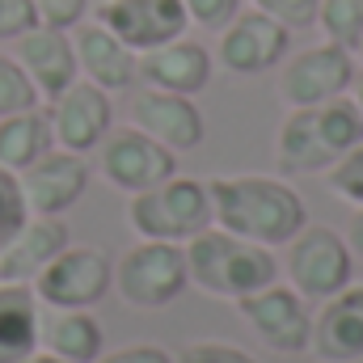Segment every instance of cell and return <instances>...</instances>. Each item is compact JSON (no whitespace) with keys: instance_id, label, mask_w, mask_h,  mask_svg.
Instances as JSON below:
<instances>
[{"instance_id":"cell-1","label":"cell","mask_w":363,"mask_h":363,"mask_svg":"<svg viewBox=\"0 0 363 363\" xmlns=\"http://www.w3.org/2000/svg\"><path fill=\"white\" fill-rule=\"evenodd\" d=\"M207 194H211L216 228H224L241 241L267 245V250H283L308 224L304 199L283 178H267V174L207 178Z\"/></svg>"},{"instance_id":"cell-2","label":"cell","mask_w":363,"mask_h":363,"mask_svg":"<svg viewBox=\"0 0 363 363\" xmlns=\"http://www.w3.org/2000/svg\"><path fill=\"white\" fill-rule=\"evenodd\" d=\"M355 144H363V114L355 97L342 93L325 106L287 110L279 140H274V161L287 178L330 174Z\"/></svg>"},{"instance_id":"cell-3","label":"cell","mask_w":363,"mask_h":363,"mask_svg":"<svg viewBox=\"0 0 363 363\" xmlns=\"http://www.w3.org/2000/svg\"><path fill=\"white\" fill-rule=\"evenodd\" d=\"M186 267H190V283H199L207 296L233 300V304L279 283V258L267 245L241 241L216 224L186 241Z\"/></svg>"},{"instance_id":"cell-4","label":"cell","mask_w":363,"mask_h":363,"mask_svg":"<svg viewBox=\"0 0 363 363\" xmlns=\"http://www.w3.org/2000/svg\"><path fill=\"white\" fill-rule=\"evenodd\" d=\"M127 224L140 241H174L186 245L190 237H199L203 228H211V194L207 182L182 178L174 174L169 182L131 194L127 203Z\"/></svg>"},{"instance_id":"cell-5","label":"cell","mask_w":363,"mask_h":363,"mask_svg":"<svg viewBox=\"0 0 363 363\" xmlns=\"http://www.w3.org/2000/svg\"><path fill=\"white\" fill-rule=\"evenodd\" d=\"M283 250H287L283 254L287 287H296L304 300L321 304V300L338 296L355 274V254H351L347 237L325 224H304Z\"/></svg>"},{"instance_id":"cell-6","label":"cell","mask_w":363,"mask_h":363,"mask_svg":"<svg viewBox=\"0 0 363 363\" xmlns=\"http://www.w3.org/2000/svg\"><path fill=\"white\" fill-rule=\"evenodd\" d=\"M190 287L186 245L174 241H140L114 267V291L131 308H165Z\"/></svg>"},{"instance_id":"cell-7","label":"cell","mask_w":363,"mask_h":363,"mask_svg":"<svg viewBox=\"0 0 363 363\" xmlns=\"http://www.w3.org/2000/svg\"><path fill=\"white\" fill-rule=\"evenodd\" d=\"M43 308H93L114 287V262L97 245H68L30 283Z\"/></svg>"},{"instance_id":"cell-8","label":"cell","mask_w":363,"mask_h":363,"mask_svg":"<svg viewBox=\"0 0 363 363\" xmlns=\"http://www.w3.org/2000/svg\"><path fill=\"white\" fill-rule=\"evenodd\" d=\"M97 169L114 190L140 194L178 174V152H169L140 127H110V135L97 144Z\"/></svg>"},{"instance_id":"cell-9","label":"cell","mask_w":363,"mask_h":363,"mask_svg":"<svg viewBox=\"0 0 363 363\" xmlns=\"http://www.w3.org/2000/svg\"><path fill=\"white\" fill-rule=\"evenodd\" d=\"M355 51L321 38L304 51H296L283 72H279V97L287 101V110H304V106H325L334 97L355 85Z\"/></svg>"},{"instance_id":"cell-10","label":"cell","mask_w":363,"mask_h":363,"mask_svg":"<svg viewBox=\"0 0 363 363\" xmlns=\"http://www.w3.org/2000/svg\"><path fill=\"white\" fill-rule=\"evenodd\" d=\"M237 313L245 317V325L258 334V342H267L279 355H300L308 351L313 338V313L304 308V296L296 287L271 283L245 300H237Z\"/></svg>"},{"instance_id":"cell-11","label":"cell","mask_w":363,"mask_h":363,"mask_svg":"<svg viewBox=\"0 0 363 363\" xmlns=\"http://www.w3.org/2000/svg\"><path fill=\"white\" fill-rule=\"evenodd\" d=\"M220 64L237 77H258L274 64H283L291 55V30L279 26L274 17L258 9H241L224 30H220V47H216Z\"/></svg>"},{"instance_id":"cell-12","label":"cell","mask_w":363,"mask_h":363,"mask_svg":"<svg viewBox=\"0 0 363 363\" xmlns=\"http://www.w3.org/2000/svg\"><path fill=\"white\" fill-rule=\"evenodd\" d=\"M97 21L118 34L135 55L165 47L186 34L190 13L182 0H101L97 4Z\"/></svg>"},{"instance_id":"cell-13","label":"cell","mask_w":363,"mask_h":363,"mask_svg":"<svg viewBox=\"0 0 363 363\" xmlns=\"http://www.w3.org/2000/svg\"><path fill=\"white\" fill-rule=\"evenodd\" d=\"M51 135H55V148H68V152H93L110 127H114V106H110V93L97 89L93 81H72L68 89L51 101Z\"/></svg>"},{"instance_id":"cell-14","label":"cell","mask_w":363,"mask_h":363,"mask_svg":"<svg viewBox=\"0 0 363 363\" xmlns=\"http://www.w3.org/2000/svg\"><path fill=\"white\" fill-rule=\"evenodd\" d=\"M131 127H140L144 135H152V140L165 144L169 152H190V148H199L203 135H207L194 97L148 89V85L131 93Z\"/></svg>"},{"instance_id":"cell-15","label":"cell","mask_w":363,"mask_h":363,"mask_svg":"<svg viewBox=\"0 0 363 363\" xmlns=\"http://www.w3.org/2000/svg\"><path fill=\"white\" fill-rule=\"evenodd\" d=\"M17 178H21V190H26L30 216H64L89 190V165H85L81 152L51 148L30 169H21Z\"/></svg>"},{"instance_id":"cell-16","label":"cell","mask_w":363,"mask_h":363,"mask_svg":"<svg viewBox=\"0 0 363 363\" xmlns=\"http://www.w3.org/2000/svg\"><path fill=\"white\" fill-rule=\"evenodd\" d=\"M308 351L317 363L363 359V283H347L338 296L321 300V308L313 313Z\"/></svg>"},{"instance_id":"cell-17","label":"cell","mask_w":363,"mask_h":363,"mask_svg":"<svg viewBox=\"0 0 363 363\" xmlns=\"http://www.w3.org/2000/svg\"><path fill=\"white\" fill-rule=\"evenodd\" d=\"M13 60L26 68V77L34 81L38 97H47V101H55L72 81H81L72 34H68V30H55V26H34V30H26V34L17 38Z\"/></svg>"},{"instance_id":"cell-18","label":"cell","mask_w":363,"mask_h":363,"mask_svg":"<svg viewBox=\"0 0 363 363\" xmlns=\"http://www.w3.org/2000/svg\"><path fill=\"white\" fill-rule=\"evenodd\" d=\"M72 47H77V68L81 77L93 81L97 89L118 93L131 89L140 81V55L118 38L110 34L101 21H81L72 26Z\"/></svg>"},{"instance_id":"cell-19","label":"cell","mask_w":363,"mask_h":363,"mask_svg":"<svg viewBox=\"0 0 363 363\" xmlns=\"http://www.w3.org/2000/svg\"><path fill=\"white\" fill-rule=\"evenodd\" d=\"M140 85L194 97L211 85V51L186 34L165 47H152L140 55Z\"/></svg>"},{"instance_id":"cell-20","label":"cell","mask_w":363,"mask_h":363,"mask_svg":"<svg viewBox=\"0 0 363 363\" xmlns=\"http://www.w3.org/2000/svg\"><path fill=\"white\" fill-rule=\"evenodd\" d=\"M68 245V224L60 216H30L17 228V237L0 245V283H34L43 267Z\"/></svg>"},{"instance_id":"cell-21","label":"cell","mask_w":363,"mask_h":363,"mask_svg":"<svg viewBox=\"0 0 363 363\" xmlns=\"http://www.w3.org/2000/svg\"><path fill=\"white\" fill-rule=\"evenodd\" d=\"M43 304L30 283H0V363H21L38 351Z\"/></svg>"},{"instance_id":"cell-22","label":"cell","mask_w":363,"mask_h":363,"mask_svg":"<svg viewBox=\"0 0 363 363\" xmlns=\"http://www.w3.org/2000/svg\"><path fill=\"white\" fill-rule=\"evenodd\" d=\"M38 351L60 355L68 363H93L106 351V334L89 308H43Z\"/></svg>"},{"instance_id":"cell-23","label":"cell","mask_w":363,"mask_h":363,"mask_svg":"<svg viewBox=\"0 0 363 363\" xmlns=\"http://www.w3.org/2000/svg\"><path fill=\"white\" fill-rule=\"evenodd\" d=\"M55 148V135H51V114L47 110H21V114H9L0 118V165L21 174L30 169L38 157H47Z\"/></svg>"},{"instance_id":"cell-24","label":"cell","mask_w":363,"mask_h":363,"mask_svg":"<svg viewBox=\"0 0 363 363\" xmlns=\"http://www.w3.org/2000/svg\"><path fill=\"white\" fill-rule=\"evenodd\" d=\"M317 30L330 43L355 51L363 38V0H317Z\"/></svg>"},{"instance_id":"cell-25","label":"cell","mask_w":363,"mask_h":363,"mask_svg":"<svg viewBox=\"0 0 363 363\" xmlns=\"http://www.w3.org/2000/svg\"><path fill=\"white\" fill-rule=\"evenodd\" d=\"M38 101L43 97L34 89V81L26 77V68L13 55H0V118L21 114V110H34Z\"/></svg>"},{"instance_id":"cell-26","label":"cell","mask_w":363,"mask_h":363,"mask_svg":"<svg viewBox=\"0 0 363 363\" xmlns=\"http://www.w3.org/2000/svg\"><path fill=\"white\" fill-rule=\"evenodd\" d=\"M26 220H30V203H26L21 178L0 165V245H9Z\"/></svg>"},{"instance_id":"cell-27","label":"cell","mask_w":363,"mask_h":363,"mask_svg":"<svg viewBox=\"0 0 363 363\" xmlns=\"http://www.w3.org/2000/svg\"><path fill=\"white\" fill-rule=\"evenodd\" d=\"M330 190L342 199V203H351V207H363V144H355L330 174Z\"/></svg>"},{"instance_id":"cell-28","label":"cell","mask_w":363,"mask_h":363,"mask_svg":"<svg viewBox=\"0 0 363 363\" xmlns=\"http://www.w3.org/2000/svg\"><path fill=\"white\" fill-rule=\"evenodd\" d=\"M258 13H267L274 17L279 26H287V30H308V26H317V0H250Z\"/></svg>"},{"instance_id":"cell-29","label":"cell","mask_w":363,"mask_h":363,"mask_svg":"<svg viewBox=\"0 0 363 363\" xmlns=\"http://www.w3.org/2000/svg\"><path fill=\"white\" fill-rule=\"evenodd\" d=\"M174 363H258L250 351H241V347H233V342H216V338H207V342H190V347H182Z\"/></svg>"},{"instance_id":"cell-30","label":"cell","mask_w":363,"mask_h":363,"mask_svg":"<svg viewBox=\"0 0 363 363\" xmlns=\"http://www.w3.org/2000/svg\"><path fill=\"white\" fill-rule=\"evenodd\" d=\"M34 26H38L34 0H0V43H17Z\"/></svg>"},{"instance_id":"cell-31","label":"cell","mask_w":363,"mask_h":363,"mask_svg":"<svg viewBox=\"0 0 363 363\" xmlns=\"http://www.w3.org/2000/svg\"><path fill=\"white\" fill-rule=\"evenodd\" d=\"M186 4V13H190V21H199L203 30H224L237 13H241V4L245 0H182Z\"/></svg>"},{"instance_id":"cell-32","label":"cell","mask_w":363,"mask_h":363,"mask_svg":"<svg viewBox=\"0 0 363 363\" xmlns=\"http://www.w3.org/2000/svg\"><path fill=\"white\" fill-rule=\"evenodd\" d=\"M38 9V26H55V30H72L85 21L89 0H34Z\"/></svg>"},{"instance_id":"cell-33","label":"cell","mask_w":363,"mask_h":363,"mask_svg":"<svg viewBox=\"0 0 363 363\" xmlns=\"http://www.w3.org/2000/svg\"><path fill=\"white\" fill-rule=\"evenodd\" d=\"M93 363H174V355L165 347L152 342H135V347H118V351H101V359Z\"/></svg>"},{"instance_id":"cell-34","label":"cell","mask_w":363,"mask_h":363,"mask_svg":"<svg viewBox=\"0 0 363 363\" xmlns=\"http://www.w3.org/2000/svg\"><path fill=\"white\" fill-rule=\"evenodd\" d=\"M347 245H351V254L363 258V207H355V216H351V224H347Z\"/></svg>"},{"instance_id":"cell-35","label":"cell","mask_w":363,"mask_h":363,"mask_svg":"<svg viewBox=\"0 0 363 363\" xmlns=\"http://www.w3.org/2000/svg\"><path fill=\"white\" fill-rule=\"evenodd\" d=\"M21 363H68V359H60V355H47V351H34L30 359H21Z\"/></svg>"},{"instance_id":"cell-36","label":"cell","mask_w":363,"mask_h":363,"mask_svg":"<svg viewBox=\"0 0 363 363\" xmlns=\"http://www.w3.org/2000/svg\"><path fill=\"white\" fill-rule=\"evenodd\" d=\"M355 106H359V114H363V81H359V89H355Z\"/></svg>"},{"instance_id":"cell-37","label":"cell","mask_w":363,"mask_h":363,"mask_svg":"<svg viewBox=\"0 0 363 363\" xmlns=\"http://www.w3.org/2000/svg\"><path fill=\"white\" fill-rule=\"evenodd\" d=\"M355 55H359V60H363V38H359V47H355Z\"/></svg>"}]
</instances>
